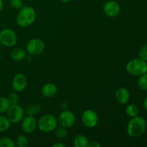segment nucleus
<instances>
[{
    "instance_id": "obj_7",
    "label": "nucleus",
    "mask_w": 147,
    "mask_h": 147,
    "mask_svg": "<svg viewBox=\"0 0 147 147\" xmlns=\"http://www.w3.org/2000/svg\"><path fill=\"white\" fill-rule=\"evenodd\" d=\"M45 42L40 38H32L27 42L26 45V51L30 55H39L44 51Z\"/></svg>"
},
{
    "instance_id": "obj_1",
    "label": "nucleus",
    "mask_w": 147,
    "mask_h": 147,
    "mask_svg": "<svg viewBox=\"0 0 147 147\" xmlns=\"http://www.w3.org/2000/svg\"><path fill=\"white\" fill-rule=\"evenodd\" d=\"M146 129V121L142 116L132 117L127 124L126 131L132 138H139L144 134Z\"/></svg>"
},
{
    "instance_id": "obj_24",
    "label": "nucleus",
    "mask_w": 147,
    "mask_h": 147,
    "mask_svg": "<svg viewBox=\"0 0 147 147\" xmlns=\"http://www.w3.org/2000/svg\"><path fill=\"white\" fill-rule=\"evenodd\" d=\"M41 111V108L39 105L37 104H30L29 105L27 109V113L30 116H34L37 114Z\"/></svg>"
},
{
    "instance_id": "obj_19",
    "label": "nucleus",
    "mask_w": 147,
    "mask_h": 147,
    "mask_svg": "<svg viewBox=\"0 0 147 147\" xmlns=\"http://www.w3.org/2000/svg\"><path fill=\"white\" fill-rule=\"evenodd\" d=\"M11 123L6 116L0 115V132H4L8 130Z\"/></svg>"
},
{
    "instance_id": "obj_4",
    "label": "nucleus",
    "mask_w": 147,
    "mask_h": 147,
    "mask_svg": "<svg viewBox=\"0 0 147 147\" xmlns=\"http://www.w3.org/2000/svg\"><path fill=\"white\" fill-rule=\"evenodd\" d=\"M58 125L57 119L53 114L43 115L37 121V128L39 130L43 133H49L54 131L55 129Z\"/></svg>"
},
{
    "instance_id": "obj_18",
    "label": "nucleus",
    "mask_w": 147,
    "mask_h": 147,
    "mask_svg": "<svg viewBox=\"0 0 147 147\" xmlns=\"http://www.w3.org/2000/svg\"><path fill=\"white\" fill-rule=\"evenodd\" d=\"M55 134V136L57 139H64L67 137V128L63 127V126H57L56 129L54 130Z\"/></svg>"
},
{
    "instance_id": "obj_34",
    "label": "nucleus",
    "mask_w": 147,
    "mask_h": 147,
    "mask_svg": "<svg viewBox=\"0 0 147 147\" xmlns=\"http://www.w3.org/2000/svg\"><path fill=\"white\" fill-rule=\"evenodd\" d=\"M0 31H1V30H0Z\"/></svg>"
},
{
    "instance_id": "obj_25",
    "label": "nucleus",
    "mask_w": 147,
    "mask_h": 147,
    "mask_svg": "<svg viewBox=\"0 0 147 147\" xmlns=\"http://www.w3.org/2000/svg\"><path fill=\"white\" fill-rule=\"evenodd\" d=\"M7 100H8L10 105L19 104L20 97H19L17 92H11V93H10L8 95V96H7Z\"/></svg>"
},
{
    "instance_id": "obj_26",
    "label": "nucleus",
    "mask_w": 147,
    "mask_h": 147,
    "mask_svg": "<svg viewBox=\"0 0 147 147\" xmlns=\"http://www.w3.org/2000/svg\"><path fill=\"white\" fill-rule=\"evenodd\" d=\"M10 7L14 9H20L23 7L22 0H9Z\"/></svg>"
},
{
    "instance_id": "obj_21",
    "label": "nucleus",
    "mask_w": 147,
    "mask_h": 147,
    "mask_svg": "<svg viewBox=\"0 0 147 147\" xmlns=\"http://www.w3.org/2000/svg\"><path fill=\"white\" fill-rule=\"evenodd\" d=\"M9 106L10 104L7 100V98L0 96V113H6Z\"/></svg>"
},
{
    "instance_id": "obj_35",
    "label": "nucleus",
    "mask_w": 147,
    "mask_h": 147,
    "mask_svg": "<svg viewBox=\"0 0 147 147\" xmlns=\"http://www.w3.org/2000/svg\"><path fill=\"white\" fill-rule=\"evenodd\" d=\"M146 142H147V141H146Z\"/></svg>"
},
{
    "instance_id": "obj_5",
    "label": "nucleus",
    "mask_w": 147,
    "mask_h": 147,
    "mask_svg": "<svg viewBox=\"0 0 147 147\" xmlns=\"http://www.w3.org/2000/svg\"><path fill=\"white\" fill-rule=\"evenodd\" d=\"M24 111L19 104L10 105L6 112V116L11 123H18L24 118Z\"/></svg>"
},
{
    "instance_id": "obj_11",
    "label": "nucleus",
    "mask_w": 147,
    "mask_h": 147,
    "mask_svg": "<svg viewBox=\"0 0 147 147\" xmlns=\"http://www.w3.org/2000/svg\"><path fill=\"white\" fill-rule=\"evenodd\" d=\"M103 12L109 17H116L121 11L120 4L114 0H109L103 5Z\"/></svg>"
},
{
    "instance_id": "obj_8",
    "label": "nucleus",
    "mask_w": 147,
    "mask_h": 147,
    "mask_svg": "<svg viewBox=\"0 0 147 147\" xmlns=\"http://www.w3.org/2000/svg\"><path fill=\"white\" fill-rule=\"evenodd\" d=\"M81 121L83 126L88 129L94 128L98 122V116L93 109H87L82 113Z\"/></svg>"
},
{
    "instance_id": "obj_32",
    "label": "nucleus",
    "mask_w": 147,
    "mask_h": 147,
    "mask_svg": "<svg viewBox=\"0 0 147 147\" xmlns=\"http://www.w3.org/2000/svg\"><path fill=\"white\" fill-rule=\"evenodd\" d=\"M60 1H62L63 3H67L70 1V0H60Z\"/></svg>"
},
{
    "instance_id": "obj_12",
    "label": "nucleus",
    "mask_w": 147,
    "mask_h": 147,
    "mask_svg": "<svg viewBox=\"0 0 147 147\" xmlns=\"http://www.w3.org/2000/svg\"><path fill=\"white\" fill-rule=\"evenodd\" d=\"M27 86V78L23 73H17L13 77L11 86L15 92H22L26 88Z\"/></svg>"
},
{
    "instance_id": "obj_3",
    "label": "nucleus",
    "mask_w": 147,
    "mask_h": 147,
    "mask_svg": "<svg viewBox=\"0 0 147 147\" xmlns=\"http://www.w3.org/2000/svg\"><path fill=\"white\" fill-rule=\"evenodd\" d=\"M126 71L134 76H140L147 73V63L141 57L129 60L126 65Z\"/></svg>"
},
{
    "instance_id": "obj_27",
    "label": "nucleus",
    "mask_w": 147,
    "mask_h": 147,
    "mask_svg": "<svg viewBox=\"0 0 147 147\" xmlns=\"http://www.w3.org/2000/svg\"><path fill=\"white\" fill-rule=\"evenodd\" d=\"M139 57L147 61V45H145L141 48L139 51Z\"/></svg>"
},
{
    "instance_id": "obj_15",
    "label": "nucleus",
    "mask_w": 147,
    "mask_h": 147,
    "mask_svg": "<svg viewBox=\"0 0 147 147\" xmlns=\"http://www.w3.org/2000/svg\"><path fill=\"white\" fill-rule=\"evenodd\" d=\"M10 56L14 61L20 62L25 58L26 51L21 47H16L11 50Z\"/></svg>"
},
{
    "instance_id": "obj_2",
    "label": "nucleus",
    "mask_w": 147,
    "mask_h": 147,
    "mask_svg": "<svg viewBox=\"0 0 147 147\" xmlns=\"http://www.w3.org/2000/svg\"><path fill=\"white\" fill-rule=\"evenodd\" d=\"M36 20V11L30 6H23L16 17L17 24L21 27H27L32 24Z\"/></svg>"
},
{
    "instance_id": "obj_16",
    "label": "nucleus",
    "mask_w": 147,
    "mask_h": 147,
    "mask_svg": "<svg viewBox=\"0 0 147 147\" xmlns=\"http://www.w3.org/2000/svg\"><path fill=\"white\" fill-rule=\"evenodd\" d=\"M88 139L83 134L77 135L73 140V146L75 147H88Z\"/></svg>"
},
{
    "instance_id": "obj_28",
    "label": "nucleus",
    "mask_w": 147,
    "mask_h": 147,
    "mask_svg": "<svg viewBox=\"0 0 147 147\" xmlns=\"http://www.w3.org/2000/svg\"><path fill=\"white\" fill-rule=\"evenodd\" d=\"M100 144L99 143L98 141L96 140H92V141H89L88 145V147H100Z\"/></svg>"
},
{
    "instance_id": "obj_33",
    "label": "nucleus",
    "mask_w": 147,
    "mask_h": 147,
    "mask_svg": "<svg viewBox=\"0 0 147 147\" xmlns=\"http://www.w3.org/2000/svg\"><path fill=\"white\" fill-rule=\"evenodd\" d=\"M1 53H0V61H1Z\"/></svg>"
},
{
    "instance_id": "obj_13",
    "label": "nucleus",
    "mask_w": 147,
    "mask_h": 147,
    "mask_svg": "<svg viewBox=\"0 0 147 147\" xmlns=\"http://www.w3.org/2000/svg\"><path fill=\"white\" fill-rule=\"evenodd\" d=\"M115 98L120 104H126L130 99V93L126 88L120 87L116 90Z\"/></svg>"
},
{
    "instance_id": "obj_6",
    "label": "nucleus",
    "mask_w": 147,
    "mask_h": 147,
    "mask_svg": "<svg viewBox=\"0 0 147 147\" xmlns=\"http://www.w3.org/2000/svg\"><path fill=\"white\" fill-rule=\"evenodd\" d=\"M17 36L11 29H4L0 31V44L7 47H11L16 45Z\"/></svg>"
},
{
    "instance_id": "obj_22",
    "label": "nucleus",
    "mask_w": 147,
    "mask_h": 147,
    "mask_svg": "<svg viewBox=\"0 0 147 147\" xmlns=\"http://www.w3.org/2000/svg\"><path fill=\"white\" fill-rule=\"evenodd\" d=\"M15 142L8 137H2L0 139V147H14Z\"/></svg>"
},
{
    "instance_id": "obj_14",
    "label": "nucleus",
    "mask_w": 147,
    "mask_h": 147,
    "mask_svg": "<svg viewBox=\"0 0 147 147\" xmlns=\"http://www.w3.org/2000/svg\"><path fill=\"white\" fill-rule=\"evenodd\" d=\"M57 92V88L54 83H47L42 86L41 93L45 98H53Z\"/></svg>"
},
{
    "instance_id": "obj_23",
    "label": "nucleus",
    "mask_w": 147,
    "mask_h": 147,
    "mask_svg": "<svg viewBox=\"0 0 147 147\" xmlns=\"http://www.w3.org/2000/svg\"><path fill=\"white\" fill-rule=\"evenodd\" d=\"M138 86L142 90H147V73L140 76L138 80Z\"/></svg>"
},
{
    "instance_id": "obj_31",
    "label": "nucleus",
    "mask_w": 147,
    "mask_h": 147,
    "mask_svg": "<svg viewBox=\"0 0 147 147\" xmlns=\"http://www.w3.org/2000/svg\"><path fill=\"white\" fill-rule=\"evenodd\" d=\"M144 107L147 111V97L144 100Z\"/></svg>"
},
{
    "instance_id": "obj_17",
    "label": "nucleus",
    "mask_w": 147,
    "mask_h": 147,
    "mask_svg": "<svg viewBox=\"0 0 147 147\" xmlns=\"http://www.w3.org/2000/svg\"><path fill=\"white\" fill-rule=\"evenodd\" d=\"M125 111H126L127 116L132 118L138 116L139 113V109L137 107V106H136L135 104H129L126 107Z\"/></svg>"
},
{
    "instance_id": "obj_20",
    "label": "nucleus",
    "mask_w": 147,
    "mask_h": 147,
    "mask_svg": "<svg viewBox=\"0 0 147 147\" xmlns=\"http://www.w3.org/2000/svg\"><path fill=\"white\" fill-rule=\"evenodd\" d=\"M28 143V139L24 135H19L15 140L16 146L18 147H26Z\"/></svg>"
},
{
    "instance_id": "obj_10",
    "label": "nucleus",
    "mask_w": 147,
    "mask_h": 147,
    "mask_svg": "<svg viewBox=\"0 0 147 147\" xmlns=\"http://www.w3.org/2000/svg\"><path fill=\"white\" fill-rule=\"evenodd\" d=\"M37 128V121L34 116L28 115L21 121V129L27 134H32Z\"/></svg>"
},
{
    "instance_id": "obj_29",
    "label": "nucleus",
    "mask_w": 147,
    "mask_h": 147,
    "mask_svg": "<svg viewBox=\"0 0 147 147\" xmlns=\"http://www.w3.org/2000/svg\"><path fill=\"white\" fill-rule=\"evenodd\" d=\"M53 147H65V145L62 142H56V143L53 144Z\"/></svg>"
},
{
    "instance_id": "obj_30",
    "label": "nucleus",
    "mask_w": 147,
    "mask_h": 147,
    "mask_svg": "<svg viewBox=\"0 0 147 147\" xmlns=\"http://www.w3.org/2000/svg\"><path fill=\"white\" fill-rule=\"evenodd\" d=\"M3 8H4V2L3 0H0V11H2Z\"/></svg>"
},
{
    "instance_id": "obj_9",
    "label": "nucleus",
    "mask_w": 147,
    "mask_h": 147,
    "mask_svg": "<svg viewBox=\"0 0 147 147\" xmlns=\"http://www.w3.org/2000/svg\"><path fill=\"white\" fill-rule=\"evenodd\" d=\"M76 118L74 113L67 109L63 111L60 113L57 119L59 124L67 129L72 127L76 123Z\"/></svg>"
}]
</instances>
